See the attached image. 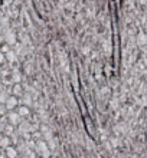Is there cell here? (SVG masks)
Returning a JSON list of instances; mask_svg holds the SVG:
<instances>
[{"label": "cell", "instance_id": "1", "mask_svg": "<svg viewBox=\"0 0 147 158\" xmlns=\"http://www.w3.org/2000/svg\"><path fill=\"white\" fill-rule=\"evenodd\" d=\"M4 105H6V109L12 111V109H15L17 106V98L15 95L9 96L7 99H6V102H4Z\"/></svg>", "mask_w": 147, "mask_h": 158}, {"label": "cell", "instance_id": "2", "mask_svg": "<svg viewBox=\"0 0 147 158\" xmlns=\"http://www.w3.org/2000/svg\"><path fill=\"white\" fill-rule=\"evenodd\" d=\"M7 118H9V121H10V124L15 127V125H17V122H19L20 115H19V114H15V112H10V114H7Z\"/></svg>", "mask_w": 147, "mask_h": 158}, {"label": "cell", "instance_id": "3", "mask_svg": "<svg viewBox=\"0 0 147 158\" xmlns=\"http://www.w3.org/2000/svg\"><path fill=\"white\" fill-rule=\"evenodd\" d=\"M17 114H19L20 117H28V115H29V108H28L26 105H20L19 109H17Z\"/></svg>", "mask_w": 147, "mask_h": 158}, {"label": "cell", "instance_id": "4", "mask_svg": "<svg viewBox=\"0 0 147 158\" xmlns=\"http://www.w3.org/2000/svg\"><path fill=\"white\" fill-rule=\"evenodd\" d=\"M13 95L15 96L22 95V86H20V83L19 82H16L15 83V86H13Z\"/></svg>", "mask_w": 147, "mask_h": 158}, {"label": "cell", "instance_id": "5", "mask_svg": "<svg viewBox=\"0 0 147 158\" xmlns=\"http://www.w3.org/2000/svg\"><path fill=\"white\" fill-rule=\"evenodd\" d=\"M4 56H6V60H9V62H13V60L16 59V55H15V52H12V50H7Z\"/></svg>", "mask_w": 147, "mask_h": 158}, {"label": "cell", "instance_id": "6", "mask_svg": "<svg viewBox=\"0 0 147 158\" xmlns=\"http://www.w3.org/2000/svg\"><path fill=\"white\" fill-rule=\"evenodd\" d=\"M6 42H7V45H13L15 43V35H12V32H9L6 36H4Z\"/></svg>", "mask_w": 147, "mask_h": 158}, {"label": "cell", "instance_id": "7", "mask_svg": "<svg viewBox=\"0 0 147 158\" xmlns=\"http://www.w3.org/2000/svg\"><path fill=\"white\" fill-rule=\"evenodd\" d=\"M6 155H7V157H16L17 152L15 151L13 147H7V148H6Z\"/></svg>", "mask_w": 147, "mask_h": 158}, {"label": "cell", "instance_id": "8", "mask_svg": "<svg viewBox=\"0 0 147 158\" xmlns=\"http://www.w3.org/2000/svg\"><path fill=\"white\" fill-rule=\"evenodd\" d=\"M0 147H2V148H7L9 147V138L7 137H3L0 139Z\"/></svg>", "mask_w": 147, "mask_h": 158}, {"label": "cell", "instance_id": "9", "mask_svg": "<svg viewBox=\"0 0 147 158\" xmlns=\"http://www.w3.org/2000/svg\"><path fill=\"white\" fill-rule=\"evenodd\" d=\"M38 147H39L38 150H41V151H46L48 150V148H46V144H45V142H42V141L38 144Z\"/></svg>", "mask_w": 147, "mask_h": 158}, {"label": "cell", "instance_id": "10", "mask_svg": "<svg viewBox=\"0 0 147 158\" xmlns=\"http://www.w3.org/2000/svg\"><path fill=\"white\" fill-rule=\"evenodd\" d=\"M4 114H6V105L0 104V117H2V115H4Z\"/></svg>", "mask_w": 147, "mask_h": 158}, {"label": "cell", "instance_id": "11", "mask_svg": "<svg viewBox=\"0 0 147 158\" xmlns=\"http://www.w3.org/2000/svg\"><path fill=\"white\" fill-rule=\"evenodd\" d=\"M4 60H6V56H4V53L2 52V50H0V65H2Z\"/></svg>", "mask_w": 147, "mask_h": 158}, {"label": "cell", "instance_id": "12", "mask_svg": "<svg viewBox=\"0 0 147 158\" xmlns=\"http://www.w3.org/2000/svg\"><path fill=\"white\" fill-rule=\"evenodd\" d=\"M0 50H2L3 53H6V52H7V50H9V45H3V46H2V49H0Z\"/></svg>", "mask_w": 147, "mask_h": 158}, {"label": "cell", "instance_id": "13", "mask_svg": "<svg viewBox=\"0 0 147 158\" xmlns=\"http://www.w3.org/2000/svg\"><path fill=\"white\" fill-rule=\"evenodd\" d=\"M19 81H20V76L17 75V73L16 75H13V82H19Z\"/></svg>", "mask_w": 147, "mask_h": 158}, {"label": "cell", "instance_id": "14", "mask_svg": "<svg viewBox=\"0 0 147 158\" xmlns=\"http://www.w3.org/2000/svg\"><path fill=\"white\" fill-rule=\"evenodd\" d=\"M0 75H2V68H0Z\"/></svg>", "mask_w": 147, "mask_h": 158}]
</instances>
